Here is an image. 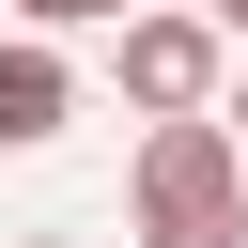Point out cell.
Returning <instances> with one entry per match:
<instances>
[{"instance_id":"277c9868","label":"cell","mask_w":248,"mask_h":248,"mask_svg":"<svg viewBox=\"0 0 248 248\" xmlns=\"http://www.w3.org/2000/svg\"><path fill=\"white\" fill-rule=\"evenodd\" d=\"M93 16H124V0H16V31H93Z\"/></svg>"},{"instance_id":"52a82bcc","label":"cell","mask_w":248,"mask_h":248,"mask_svg":"<svg viewBox=\"0 0 248 248\" xmlns=\"http://www.w3.org/2000/svg\"><path fill=\"white\" fill-rule=\"evenodd\" d=\"M16 248H78V232H16Z\"/></svg>"},{"instance_id":"3957f363","label":"cell","mask_w":248,"mask_h":248,"mask_svg":"<svg viewBox=\"0 0 248 248\" xmlns=\"http://www.w3.org/2000/svg\"><path fill=\"white\" fill-rule=\"evenodd\" d=\"M62 124H78V62L46 31H0V155H46Z\"/></svg>"},{"instance_id":"8992f818","label":"cell","mask_w":248,"mask_h":248,"mask_svg":"<svg viewBox=\"0 0 248 248\" xmlns=\"http://www.w3.org/2000/svg\"><path fill=\"white\" fill-rule=\"evenodd\" d=\"M232 140H248V78H232Z\"/></svg>"},{"instance_id":"6da1fadb","label":"cell","mask_w":248,"mask_h":248,"mask_svg":"<svg viewBox=\"0 0 248 248\" xmlns=\"http://www.w3.org/2000/svg\"><path fill=\"white\" fill-rule=\"evenodd\" d=\"M124 202H140V248H248V140H232V108L140 124Z\"/></svg>"},{"instance_id":"7a4b0ae2","label":"cell","mask_w":248,"mask_h":248,"mask_svg":"<svg viewBox=\"0 0 248 248\" xmlns=\"http://www.w3.org/2000/svg\"><path fill=\"white\" fill-rule=\"evenodd\" d=\"M124 108H140V124L232 108V31H217V16H124Z\"/></svg>"},{"instance_id":"5b68a950","label":"cell","mask_w":248,"mask_h":248,"mask_svg":"<svg viewBox=\"0 0 248 248\" xmlns=\"http://www.w3.org/2000/svg\"><path fill=\"white\" fill-rule=\"evenodd\" d=\"M217 31H232V46H248V0H217Z\"/></svg>"}]
</instances>
